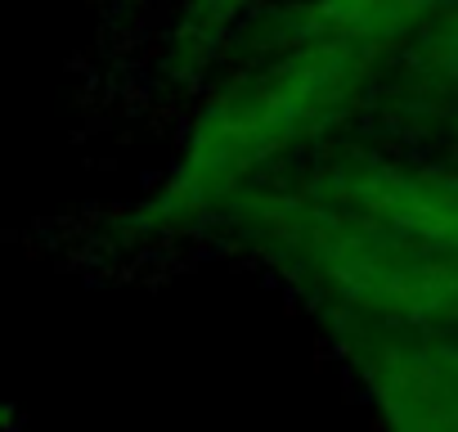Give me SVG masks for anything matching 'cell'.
I'll list each match as a JSON object with an SVG mask.
<instances>
[{"label":"cell","instance_id":"7a4b0ae2","mask_svg":"<svg viewBox=\"0 0 458 432\" xmlns=\"http://www.w3.org/2000/svg\"><path fill=\"white\" fill-rule=\"evenodd\" d=\"M445 5L449 0H310L293 28L391 55L395 46L413 41V32H427V23Z\"/></svg>","mask_w":458,"mask_h":432},{"label":"cell","instance_id":"6da1fadb","mask_svg":"<svg viewBox=\"0 0 458 432\" xmlns=\"http://www.w3.org/2000/svg\"><path fill=\"white\" fill-rule=\"evenodd\" d=\"M377 59V50L355 41L288 28L252 73L229 82L198 117L166 176V212L234 194L288 149L319 135L360 99Z\"/></svg>","mask_w":458,"mask_h":432},{"label":"cell","instance_id":"277c9868","mask_svg":"<svg viewBox=\"0 0 458 432\" xmlns=\"http://www.w3.org/2000/svg\"><path fill=\"white\" fill-rule=\"evenodd\" d=\"M257 5V0H189L184 5V46H193V50H202V46H211L229 23H239V14H248Z\"/></svg>","mask_w":458,"mask_h":432},{"label":"cell","instance_id":"3957f363","mask_svg":"<svg viewBox=\"0 0 458 432\" xmlns=\"http://www.w3.org/2000/svg\"><path fill=\"white\" fill-rule=\"evenodd\" d=\"M418 77L431 91H458V0L427 23L422 46H418Z\"/></svg>","mask_w":458,"mask_h":432}]
</instances>
